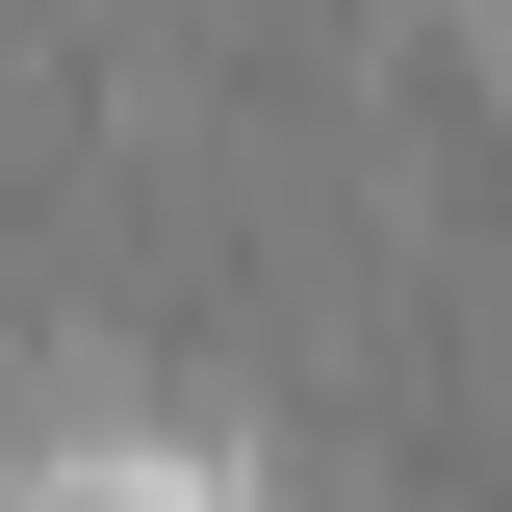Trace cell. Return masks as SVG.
<instances>
[{"label":"cell","instance_id":"cell-1","mask_svg":"<svg viewBox=\"0 0 512 512\" xmlns=\"http://www.w3.org/2000/svg\"><path fill=\"white\" fill-rule=\"evenodd\" d=\"M0 512H231V487H205L180 436H52V461H26Z\"/></svg>","mask_w":512,"mask_h":512}]
</instances>
